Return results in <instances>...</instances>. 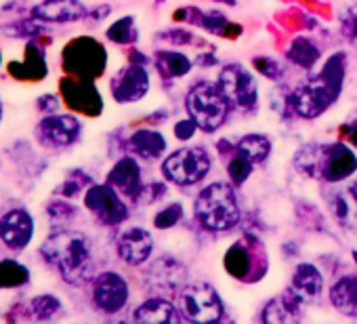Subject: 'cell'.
<instances>
[{
  "mask_svg": "<svg viewBox=\"0 0 357 324\" xmlns=\"http://www.w3.org/2000/svg\"><path fill=\"white\" fill-rule=\"evenodd\" d=\"M164 177L176 186H194L211 171V156L202 147H185L170 154L162 165Z\"/></svg>",
  "mask_w": 357,
  "mask_h": 324,
  "instance_id": "cell-5",
  "label": "cell"
},
{
  "mask_svg": "<svg viewBox=\"0 0 357 324\" xmlns=\"http://www.w3.org/2000/svg\"><path fill=\"white\" fill-rule=\"evenodd\" d=\"M294 293L303 299H313L321 293L324 286V278L319 274V270L311 263H301L294 272Z\"/></svg>",
  "mask_w": 357,
  "mask_h": 324,
  "instance_id": "cell-19",
  "label": "cell"
},
{
  "mask_svg": "<svg viewBox=\"0 0 357 324\" xmlns=\"http://www.w3.org/2000/svg\"><path fill=\"white\" fill-rule=\"evenodd\" d=\"M185 103H188V112L192 120L198 124V128H204V131L219 128L229 110V103L219 91V87H213L208 82L194 87L188 93Z\"/></svg>",
  "mask_w": 357,
  "mask_h": 324,
  "instance_id": "cell-4",
  "label": "cell"
},
{
  "mask_svg": "<svg viewBox=\"0 0 357 324\" xmlns=\"http://www.w3.org/2000/svg\"><path fill=\"white\" fill-rule=\"evenodd\" d=\"M183 217V211H181V207L178 205H170V207H166V209H162L158 215H155V219H153V223H155V228L158 230H166V228H172V226H176V221Z\"/></svg>",
  "mask_w": 357,
  "mask_h": 324,
  "instance_id": "cell-35",
  "label": "cell"
},
{
  "mask_svg": "<svg viewBox=\"0 0 357 324\" xmlns=\"http://www.w3.org/2000/svg\"><path fill=\"white\" fill-rule=\"evenodd\" d=\"M238 152L244 154L252 162V165H259V162H263L269 156L271 141L265 135H246L238 143Z\"/></svg>",
  "mask_w": 357,
  "mask_h": 324,
  "instance_id": "cell-26",
  "label": "cell"
},
{
  "mask_svg": "<svg viewBox=\"0 0 357 324\" xmlns=\"http://www.w3.org/2000/svg\"><path fill=\"white\" fill-rule=\"evenodd\" d=\"M7 72L11 78L20 82H40L49 76V61L47 51L36 43L28 40L24 47V55L20 59H13L7 64Z\"/></svg>",
  "mask_w": 357,
  "mask_h": 324,
  "instance_id": "cell-13",
  "label": "cell"
},
{
  "mask_svg": "<svg viewBox=\"0 0 357 324\" xmlns=\"http://www.w3.org/2000/svg\"><path fill=\"white\" fill-rule=\"evenodd\" d=\"M107 13H109V7H97V9H93L91 13H86V20L99 22V20H103Z\"/></svg>",
  "mask_w": 357,
  "mask_h": 324,
  "instance_id": "cell-38",
  "label": "cell"
},
{
  "mask_svg": "<svg viewBox=\"0 0 357 324\" xmlns=\"http://www.w3.org/2000/svg\"><path fill=\"white\" fill-rule=\"evenodd\" d=\"M112 95L118 103H135L145 97L149 89V76L143 66H128L120 70L109 82Z\"/></svg>",
  "mask_w": 357,
  "mask_h": 324,
  "instance_id": "cell-14",
  "label": "cell"
},
{
  "mask_svg": "<svg viewBox=\"0 0 357 324\" xmlns=\"http://www.w3.org/2000/svg\"><path fill=\"white\" fill-rule=\"evenodd\" d=\"M116 251L126 265H141L151 257L153 251L151 234L143 228H128L120 234Z\"/></svg>",
  "mask_w": 357,
  "mask_h": 324,
  "instance_id": "cell-15",
  "label": "cell"
},
{
  "mask_svg": "<svg viewBox=\"0 0 357 324\" xmlns=\"http://www.w3.org/2000/svg\"><path fill=\"white\" fill-rule=\"evenodd\" d=\"M30 13L45 24H74L84 20L89 11L80 0H57V3L34 5Z\"/></svg>",
  "mask_w": 357,
  "mask_h": 324,
  "instance_id": "cell-16",
  "label": "cell"
},
{
  "mask_svg": "<svg viewBox=\"0 0 357 324\" xmlns=\"http://www.w3.org/2000/svg\"><path fill=\"white\" fill-rule=\"evenodd\" d=\"M128 297V282L118 272H103L93 280V303L103 314L120 311Z\"/></svg>",
  "mask_w": 357,
  "mask_h": 324,
  "instance_id": "cell-12",
  "label": "cell"
},
{
  "mask_svg": "<svg viewBox=\"0 0 357 324\" xmlns=\"http://www.w3.org/2000/svg\"><path fill=\"white\" fill-rule=\"evenodd\" d=\"M105 36H107V40H112L116 45H132L139 38V30L135 28L132 17H122L107 28Z\"/></svg>",
  "mask_w": 357,
  "mask_h": 324,
  "instance_id": "cell-27",
  "label": "cell"
},
{
  "mask_svg": "<svg viewBox=\"0 0 357 324\" xmlns=\"http://www.w3.org/2000/svg\"><path fill=\"white\" fill-rule=\"evenodd\" d=\"M340 30L344 38L353 47H357V5H351L340 11Z\"/></svg>",
  "mask_w": 357,
  "mask_h": 324,
  "instance_id": "cell-32",
  "label": "cell"
},
{
  "mask_svg": "<svg viewBox=\"0 0 357 324\" xmlns=\"http://www.w3.org/2000/svg\"><path fill=\"white\" fill-rule=\"evenodd\" d=\"M43 3H57V0H43Z\"/></svg>",
  "mask_w": 357,
  "mask_h": 324,
  "instance_id": "cell-42",
  "label": "cell"
},
{
  "mask_svg": "<svg viewBox=\"0 0 357 324\" xmlns=\"http://www.w3.org/2000/svg\"><path fill=\"white\" fill-rule=\"evenodd\" d=\"M107 184L120 194L128 198H137L141 192V169L135 158L118 160L107 175Z\"/></svg>",
  "mask_w": 357,
  "mask_h": 324,
  "instance_id": "cell-17",
  "label": "cell"
},
{
  "mask_svg": "<svg viewBox=\"0 0 357 324\" xmlns=\"http://www.w3.org/2000/svg\"><path fill=\"white\" fill-rule=\"evenodd\" d=\"M47 215H49L51 223H55V226H66V223H70V221L76 219L78 209H76L72 202L63 200V196H61V198H53V200L47 205Z\"/></svg>",
  "mask_w": 357,
  "mask_h": 324,
  "instance_id": "cell-29",
  "label": "cell"
},
{
  "mask_svg": "<svg viewBox=\"0 0 357 324\" xmlns=\"http://www.w3.org/2000/svg\"><path fill=\"white\" fill-rule=\"evenodd\" d=\"M32 274L30 267L24 265L17 259H0V290H9V288H24L30 284Z\"/></svg>",
  "mask_w": 357,
  "mask_h": 324,
  "instance_id": "cell-23",
  "label": "cell"
},
{
  "mask_svg": "<svg viewBox=\"0 0 357 324\" xmlns=\"http://www.w3.org/2000/svg\"><path fill=\"white\" fill-rule=\"evenodd\" d=\"M330 211L340 226H357V184L334 194L330 200Z\"/></svg>",
  "mask_w": 357,
  "mask_h": 324,
  "instance_id": "cell-18",
  "label": "cell"
},
{
  "mask_svg": "<svg viewBox=\"0 0 357 324\" xmlns=\"http://www.w3.org/2000/svg\"><path fill=\"white\" fill-rule=\"evenodd\" d=\"M61 101H63V99H59L57 95L45 93V95H40V97L36 99V110H38L43 116H47V114H57L59 108H61Z\"/></svg>",
  "mask_w": 357,
  "mask_h": 324,
  "instance_id": "cell-36",
  "label": "cell"
},
{
  "mask_svg": "<svg viewBox=\"0 0 357 324\" xmlns=\"http://www.w3.org/2000/svg\"><path fill=\"white\" fill-rule=\"evenodd\" d=\"M61 68L68 76L97 80L107 68V51L91 36H76L61 49Z\"/></svg>",
  "mask_w": 357,
  "mask_h": 324,
  "instance_id": "cell-3",
  "label": "cell"
},
{
  "mask_svg": "<svg viewBox=\"0 0 357 324\" xmlns=\"http://www.w3.org/2000/svg\"><path fill=\"white\" fill-rule=\"evenodd\" d=\"M130 149L147 160H153L158 156H162V152L166 149V141L160 133L149 131V128H141L137 133H132L130 137Z\"/></svg>",
  "mask_w": 357,
  "mask_h": 324,
  "instance_id": "cell-22",
  "label": "cell"
},
{
  "mask_svg": "<svg viewBox=\"0 0 357 324\" xmlns=\"http://www.w3.org/2000/svg\"><path fill=\"white\" fill-rule=\"evenodd\" d=\"M135 320L141 322H172L176 320L174 307L172 303L164 301V299H149L145 303H141L135 311Z\"/></svg>",
  "mask_w": 357,
  "mask_h": 324,
  "instance_id": "cell-25",
  "label": "cell"
},
{
  "mask_svg": "<svg viewBox=\"0 0 357 324\" xmlns=\"http://www.w3.org/2000/svg\"><path fill=\"white\" fill-rule=\"evenodd\" d=\"M0 68H3V49H0Z\"/></svg>",
  "mask_w": 357,
  "mask_h": 324,
  "instance_id": "cell-41",
  "label": "cell"
},
{
  "mask_svg": "<svg viewBox=\"0 0 357 324\" xmlns=\"http://www.w3.org/2000/svg\"><path fill=\"white\" fill-rule=\"evenodd\" d=\"M84 207L103 223V226H118L128 217V209L124 207L120 194L109 186H91L84 192Z\"/></svg>",
  "mask_w": 357,
  "mask_h": 324,
  "instance_id": "cell-11",
  "label": "cell"
},
{
  "mask_svg": "<svg viewBox=\"0 0 357 324\" xmlns=\"http://www.w3.org/2000/svg\"><path fill=\"white\" fill-rule=\"evenodd\" d=\"M196 128H198V124L194 120H181V122H176V126H174V135L178 139H190V137H194Z\"/></svg>",
  "mask_w": 357,
  "mask_h": 324,
  "instance_id": "cell-37",
  "label": "cell"
},
{
  "mask_svg": "<svg viewBox=\"0 0 357 324\" xmlns=\"http://www.w3.org/2000/svg\"><path fill=\"white\" fill-rule=\"evenodd\" d=\"M292 61H296L298 66H313L319 57L317 49L309 43V40H294V45L290 47V55H288Z\"/></svg>",
  "mask_w": 357,
  "mask_h": 324,
  "instance_id": "cell-30",
  "label": "cell"
},
{
  "mask_svg": "<svg viewBox=\"0 0 357 324\" xmlns=\"http://www.w3.org/2000/svg\"><path fill=\"white\" fill-rule=\"evenodd\" d=\"M3 116H5V103H3V97H0V122H3Z\"/></svg>",
  "mask_w": 357,
  "mask_h": 324,
  "instance_id": "cell-39",
  "label": "cell"
},
{
  "mask_svg": "<svg viewBox=\"0 0 357 324\" xmlns=\"http://www.w3.org/2000/svg\"><path fill=\"white\" fill-rule=\"evenodd\" d=\"M351 139H353V143H357V128L353 131V135H351Z\"/></svg>",
  "mask_w": 357,
  "mask_h": 324,
  "instance_id": "cell-40",
  "label": "cell"
},
{
  "mask_svg": "<svg viewBox=\"0 0 357 324\" xmlns=\"http://www.w3.org/2000/svg\"><path fill=\"white\" fill-rule=\"evenodd\" d=\"M330 299L338 311H342L347 316H355L357 314V278H353V276L340 278L332 286Z\"/></svg>",
  "mask_w": 357,
  "mask_h": 324,
  "instance_id": "cell-20",
  "label": "cell"
},
{
  "mask_svg": "<svg viewBox=\"0 0 357 324\" xmlns=\"http://www.w3.org/2000/svg\"><path fill=\"white\" fill-rule=\"evenodd\" d=\"M0 32H3L7 38H20V40H36L38 36H43L47 32V24L40 22L38 17H34L30 13V17H22V20H11L0 26Z\"/></svg>",
  "mask_w": 357,
  "mask_h": 324,
  "instance_id": "cell-21",
  "label": "cell"
},
{
  "mask_svg": "<svg viewBox=\"0 0 357 324\" xmlns=\"http://www.w3.org/2000/svg\"><path fill=\"white\" fill-rule=\"evenodd\" d=\"M36 236L34 215L26 207H11L0 215V242L9 251H26Z\"/></svg>",
  "mask_w": 357,
  "mask_h": 324,
  "instance_id": "cell-9",
  "label": "cell"
},
{
  "mask_svg": "<svg viewBox=\"0 0 357 324\" xmlns=\"http://www.w3.org/2000/svg\"><path fill=\"white\" fill-rule=\"evenodd\" d=\"M196 219L211 232H227L240 219V209L231 186L211 184L196 200Z\"/></svg>",
  "mask_w": 357,
  "mask_h": 324,
  "instance_id": "cell-2",
  "label": "cell"
},
{
  "mask_svg": "<svg viewBox=\"0 0 357 324\" xmlns=\"http://www.w3.org/2000/svg\"><path fill=\"white\" fill-rule=\"evenodd\" d=\"M43 261L72 286H80L93 278L95 259L93 244L86 234L76 230H57L40 244Z\"/></svg>",
  "mask_w": 357,
  "mask_h": 324,
  "instance_id": "cell-1",
  "label": "cell"
},
{
  "mask_svg": "<svg viewBox=\"0 0 357 324\" xmlns=\"http://www.w3.org/2000/svg\"><path fill=\"white\" fill-rule=\"evenodd\" d=\"M250 171H252V162L244 156V154H236V158L229 162V175H231V179L236 182V184H242L248 175H250Z\"/></svg>",
  "mask_w": 357,
  "mask_h": 324,
  "instance_id": "cell-34",
  "label": "cell"
},
{
  "mask_svg": "<svg viewBox=\"0 0 357 324\" xmlns=\"http://www.w3.org/2000/svg\"><path fill=\"white\" fill-rule=\"evenodd\" d=\"M80 173H82V171L70 173L68 179L57 188V194L63 196V198H74V196H78V194L84 190V186L89 184V177H84V175H80Z\"/></svg>",
  "mask_w": 357,
  "mask_h": 324,
  "instance_id": "cell-33",
  "label": "cell"
},
{
  "mask_svg": "<svg viewBox=\"0 0 357 324\" xmlns=\"http://www.w3.org/2000/svg\"><path fill=\"white\" fill-rule=\"evenodd\" d=\"M158 68L170 76H185L192 70V61L183 53H160L158 55Z\"/></svg>",
  "mask_w": 357,
  "mask_h": 324,
  "instance_id": "cell-28",
  "label": "cell"
},
{
  "mask_svg": "<svg viewBox=\"0 0 357 324\" xmlns=\"http://www.w3.org/2000/svg\"><path fill=\"white\" fill-rule=\"evenodd\" d=\"M178 309L188 320L215 322L223 314V301L211 284H192L178 295Z\"/></svg>",
  "mask_w": 357,
  "mask_h": 324,
  "instance_id": "cell-8",
  "label": "cell"
},
{
  "mask_svg": "<svg viewBox=\"0 0 357 324\" xmlns=\"http://www.w3.org/2000/svg\"><path fill=\"white\" fill-rule=\"evenodd\" d=\"M250 255L242 249V246H231V251L227 253V259H225V265L227 270L234 274V276H244L248 272V265H250Z\"/></svg>",
  "mask_w": 357,
  "mask_h": 324,
  "instance_id": "cell-31",
  "label": "cell"
},
{
  "mask_svg": "<svg viewBox=\"0 0 357 324\" xmlns=\"http://www.w3.org/2000/svg\"><path fill=\"white\" fill-rule=\"evenodd\" d=\"M34 137L43 147L66 149L80 141L82 122L74 114H47L34 126Z\"/></svg>",
  "mask_w": 357,
  "mask_h": 324,
  "instance_id": "cell-6",
  "label": "cell"
},
{
  "mask_svg": "<svg viewBox=\"0 0 357 324\" xmlns=\"http://www.w3.org/2000/svg\"><path fill=\"white\" fill-rule=\"evenodd\" d=\"M63 309V303L59 297L51 295V293H45V295H36L28 301L26 305V311L30 318L34 320H53L61 314Z\"/></svg>",
  "mask_w": 357,
  "mask_h": 324,
  "instance_id": "cell-24",
  "label": "cell"
},
{
  "mask_svg": "<svg viewBox=\"0 0 357 324\" xmlns=\"http://www.w3.org/2000/svg\"><path fill=\"white\" fill-rule=\"evenodd\" d=\"M219 91L227 103L240 112H252L259 103V87L255 76L242 66H227L219 74Z\"/></svg>",
  "mask_w": 357,
  "mask_h": 324,
  "instance_id": "cell-7",
  "label": "cell"
},
{
  "mask_svg": "<svg viewBox=\"0 0 357 324\" xmlns=\"http://www.w3.org/2000/svg\"><path fill=\"white\" fill-rule=\"evenodd\" d=\"M59 93L63 103L78 114L84 116H99L103 112V97L93 80L86 78H74V76H63L59 80Z\"/></svg>",
  "mask_w": 357,
  "mask_h": 324,
  "instance_id": "cell-10",
  "label": "cell"
}]
</instances>
